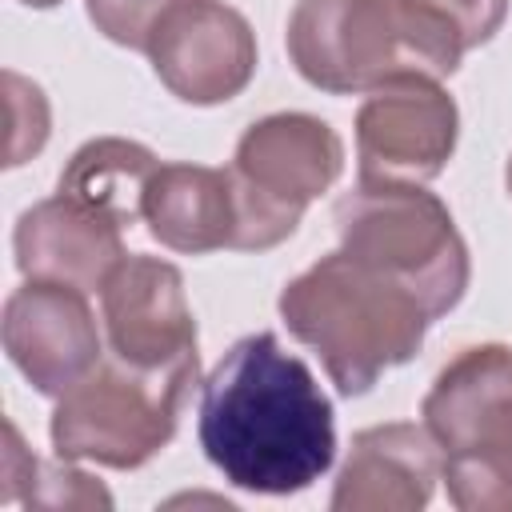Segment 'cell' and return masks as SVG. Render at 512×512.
I'll return each instance as SVG.
<instances>
[{"label": "cell", "instance_id": "obj_1", "mask_svg": "<svg viewBox=\"0 0 512 512\" xmlns=\"http://www.w3.org/2000/svg\"><path fill=\"white\" fill-rule=\"evenodd\" d=\"M200 448L244 492L292 496L336 460V412L276 332L236 340L200 384Z\"/></svg>", "mask_w": 512, "mask_h": 512}, {"label": "cell", "instance_id": "obj_2", "mask_svg": "<svg viewBox=\"0 0 512 512\" xmlns=\"http://www.w3.org/2000/svg\"><path fill=\"white\" fill-rule=\"evenodd\" d=\"M276 308L344 396H364L388 368L408 364L432 324L412 288L344 248L288 280Z\"/></svg>", "mask_w": 512, "mask_h": 512}, {"label": "cell", "instance_id": "obj_3", "mask_svg": "<svg viewBox=\"0 0 512 512\" xmlns=\"http://www.w3.org/2000/svg\"><path fill=\"white\" fill-rule=\"evenodd\" d=\"M288 60L332 96L372 92L392 80H448L468 52L460 32L420 0H296Z\"/></svg>", "mask_w": 512, "mask_h": 512}, {"label": "cell", "instance_id": "obj_4", "mask_svg": "<svg viewBox=\"0 0 512 512\" xmlns=\"http://www.w3.org/2000/svg\"><path fill=\"white\" fill-rule=\"evenodd\" d=\"M200 380V356L168 368H136L112 352L96 360L52 408V448L60 460L100 468H140L176 436L180 404Z\"/></svg>", "mask_w": 512, "mask_h": 512}, {"label": "cell", "instance_id": "obj_5", "mask_svg": "<svg viewBox=\"0 0 512 512\" xmlns=\"http://www.w3.org/2000/svg\"><path fill=\"white\" fill-rule=\"evenodd\" d=\"M332 224L344 252L412 288L432 320L464 300L472 276L468 244L448 204L424 184L360 180L336 200Z\"/></svg>", "mask_w": 512, "mask_h": 512}, {"label": "cell", "instance_id": "obj_6", "mask_svg": "<svg viewBox=\"0 0 512 512\" xmlns=\"http://www.w3.org/2000/svg\"><path fill=\"white\" fill-rule=\"evenodd\" d=\"M460 140V108L440 80L408 76L380 84L356 108L360 180L428 184L436 180Z\"/></svg>", "mask_w": 512, "mask_h": 512}, {"label": "cell", "instance_id": "obj_7", "mask_svg": "<svg viewBox=\"0 0 512 512\" xmlns=\"http://www.w3.org/2000/svg\"><path fill=\"white\" fill-rule=\"evenodd\" d=\"M148 60L176 100L228 104L256 76V32L224 0H184L152 36Z\"/></svg>", "mask_w": 512, "mask_h": 512}, {"label": "cell", "instance_id": "obj_8", "mask_svg": "<svg viewBox=\"0 0 512 512\" xmlns=\"http://www.w3.org/2000/svg\"><path fill=\"white\" fill-rule=\"evenodd\" d=\"M4 352L12 368L40 392L64 396L80 376L96 368L100 328L88 308V292L52 284V280H24L4 300Z\"/></svg>", "mask_w": 512, "mask_h": 512}, {"label": "cell", "instance_id": "obj_9", "mask_svg": "<svg viewBox=\"0 0 512 512\" xmlns=\"http://www.w3.org/2000/svg\"><path fill=\"white\" fill-rule=\"evenodd\" d=\"M100 320L108 352L136 368H168L200 356L196 316L172 260L124 256L100 288Z\"/></svg>", "mask_w": 512, "mask_h": 512}, {"label": "cell", "instance_id": "obj_10", "mask_svg": "<svg viewBox=\"0 0 512 512\" xmlns=\"http://www.w3.org/2000/svg\"><path fill=\"white\" fill-rule=\"evenodd\" d=\"M444 456H484L512 444V348L472 344L456 352L420 404Z\"/></svg>", "mask_w": 512, "mask_h": 512}, {"label": "cell", "instance_id": "obj_11", "mask_svg": "<svg viewBox=\"0 0 512 512\" xmlns=\"http://www.w3.org/2000/svg\"><path fill=\"white\" fill-rule=\"evenodd\" d=\"M232 172L264 200L304 216V208L340 180L344 140L312 112H272L244 128Z\"/></svg>", "mask_w": 512, "mask_h": 512}, {"label": "cell", "instance_id": "obj_12", "mask_svg": "<svg viewBox=\"0 0 512 512\" xmlns=\"http://www.w3.org/2000/svg\"><path fill=\"white\" fill-rule=\"evenodd\" d=\"M444 476V452L424 424L392 420L360 428L332 484V512H420L436 480Z\"/></svg>", "mask_w": 512, "mask_h": 512}, {"label": "cell", "instance_id": "obj_13", "mask_svg": "<svg viewBox=\"0 0 512 512\" xmlns=\"http://www.w3.org/2000/svg\"><path fill=\"white\" fill-rule=\"evenodd\" d=\"M124 228L88 204L56 192L20 212L12 232L16 268L24 280H52L80 292H100L124 252Z\"/></svg>", "mask_w": 512, "mask_h": 512}, {"label": "cell", "instance_id": "obj_14", "mask_svg": "<svg viewBox=\"0 0 512 512\" xmlns=\"http://www.w3.org/2000/svg\"><path fill=\"white\" fill-rule=\"evenodd\" d=\"M144 224L152 240L184 256L220 248L240 252V196L232 168L160 164L144 196Z\"/></svg>", "mask_w": 512, "mask_h": 512}, {"label": "cell", "instance_id": "obj_15", "mask_svg": "<svg viewBox=\"0 0 512 512\" xmlns=\"http://www.w3.org/2000/svg\"><path fill=\"white\" fill-rule=\"evenodd\" d=\"M156 172L160 160L152 148L124 136H96L72 152V160L56 180V192L88 204L92 212L124 228L144 216V196Z\"/></svg>", "mask_w": 512, "mask_h": 512}, {"label": "cell", "instance_id": "obj_16", "mask_svg": "<svg viewBox=\"0 0 512 512\" xmlns=\"http://www.w3.org/2000/svg\"><path fill=\"white\" fill-rule=\"evenodd\" d=\"M440 480L460 512H512V444L484 456H444Z\"/></svg>", "mask_w": 512, "mask_h": 512}, {"label": "cell", "instance_id": "obj_17", "mask_svg": "<svg viewBox=\"0 0 512 512\" xmlns=\"http://www.w3.org/2000/svg\"><path fill=\"white\" fill-rule=\"evenodd\" d=\"M20 500L28 508H112L108 488L96 476L80 472L72 460H60V464L36 460L32 476L20 488Z\"/></svg>", "mask_w": 512, "mask_h": 512}, {"label": "cell", "instance_id": "obj_18", "mask_svg": "<svg viewBox=\"0 0 512 512\" xmlns=\"http://www.w3.org/2000/svg\"><path fill=\"white\" fill-rule=\"evenodd\" d=\"M180 4L184 0H84L96 32H104L112 44L132 52H148L152 36Z\"/></svg>", "mask_w": 512, "mask_h": 512}, {"label": "cell", "instance_id": "obj_19", "mask_svg": "<svg viewBox=\"0 0 512 512\" xmlns=\"http://www.w3.org/2000/svg\"><path fill=\"white\" fill-rule=\"evenodd\" d=\"M4 88H8V120H12V132H8V168L32 160L44 144H48V128H52V112H48V100L40 92V84H32L28 76L20 72H4Z\"/></svg>", "mask_w": 512, "mask_h": 512}, {"label": "cell", "instance_id": "obj_20", "mask_svg": "<svg viewBox=\"0 0 512 512\" xmlns=\"http://www.w3.org/2000/svg\"><path fill=\"white\" fill-rule=\"evenodd\" d=\"M420 4H428L432 12H440L460 32V40H464L468 52L480 48V44H488L500 32L504 16H508V0H420Z\"/></svg>", "mask_w": 512, "mask_h": 512}, {"label": "cell", "instance_id": "obj_21", "mask_svg": "<svg viewBox=\"0 0 512 512\" xmlns=\"http://www.w3.org/2000/svg\"><path fill=\"white\" fill-rule=\"evenodd\" d=\"M20 4H28V8H56L60 0H20Z\"/></svg>", "mask_w": 512, "mask_h": 512}, {"label": "cell", "instance_id": "obj_22", "mask_svg": "<svg viewBox=\"0 0 512 512\" xmlns=\"http://www.w3.org/2000/svg\"><path fill=\"white\" fill-rule=\"evenodd\" d=\"M504 184H508V196H512V156H508V168H504Z\"/></svg>", "mask_w": 512, "mask_h": 512}]
</instances>
